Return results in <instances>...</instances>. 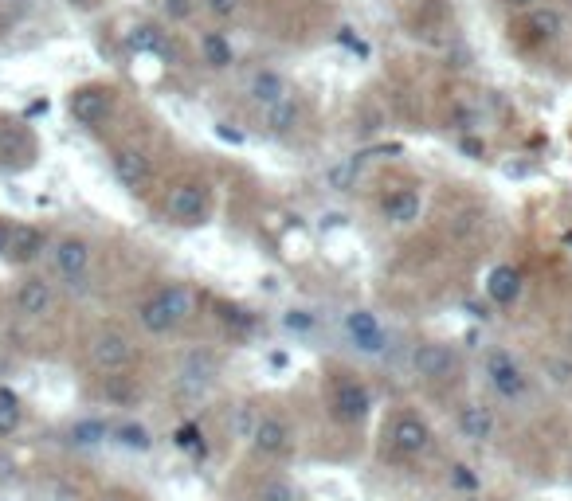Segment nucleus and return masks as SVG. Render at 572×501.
Segmentation results:
<instances>
[{"mask_svg":"<svg viewBox=\"0 0 572 501\" xmlns=\"http://www.w3.org/2000/svg\"><path fill=\"white\" fill-rule=\"evenodd\" d=\"M110 173L126 192L142 196L153 184V157L145 149H138V145H114L110 149Z\"/></svg>","mask_w":572,"mask_h":501,"instance_id":"9d476101","label":"nucleus"},{"mask_svg":"<svg viewBox=\"0 0 572 501\" xmlns=\"http://www.w3.org/2000/svg\"><path fill=\"white\" fill-rule=\"evenodd\" d=\"M525 32L533 36V40H561L565 36V16L557 12V8H533V12H525Z\"/></svg>","mask_w":572,"mask_h":501,"instance_id":"393cba45","label":"nucleus"},{"mask_svg":"<svg viewBox=\"0 0 572 501\" xmlns=\"http://www.w3.org/2000/svg\"><path fill=\"white\" fill-rule=\"evenodd\" d=\"M67 4H75V8H91L95 0H67Z\"/></svg>","mask_w":572,"mask_h":501,"instance_id":"a19ab883","label":"nucleus"},{"mask_svg":"<svg viewBox=\"0 0 572 501\" xmlns=\"http://www.w3.org/2000/svg\"><path fill=\"white\" fill-rule=\"evenodd\" d=\"M243 94L259 106V110H267V106H275V102H283V98H290V83H286L283 71H275V67H255L251 75H247V87H243Z\"/></svg>","mask_w":572,"mask_h":501,"instance_id":"a211bd4d","label":"nucleus"},{"mask_svg":"<svg viewBox=\"0 0 572 501\" xmlns=\"http://www.w3.org/2000/svg\"><path fill=\"white\" fill-rule=\"evenodd\" d=\"M384 443H388L392 458L416 462V458H428L435 451V431L420 411H396L384 423Z\"/></svg>","mask_w":572,"mask_h":501,"instance_id":"f03ea898","label":"nucleus"},{"mask_svg":"<svg viewBox=\"0 0 572 501\" xmlns=\"http://www.w3.org/2000/svg\"><path fill=\"white\" fill-rule=\"evenodd\" d=\"M12 314L20 321H48L55 314V282L28 271L12 286Z\"/></svg>","mask_w":572,"mask_h":501,"instance_id":"6e6552de","label":"nucleus"},{"mask_svg":"<svg viewBox=\"0 0 572 501\" xmlns=\"http://www.w3.org/2000/svg\"><path fill=\"white\" fill-rule=\"evenodd\" d=\"M98 501H126V498H122V494H102Z\"/></svg>","mask_w":572,"mask_h":501,"instance_id":"79ce46f5","label":"nucleus"},{"mask_svg":"<svg viewBox=\"0 0 572 501\" xmlns=\"http://www.w3.org/2000/svg\"><path fill=\"white\" fill-rule=\"evenodd\" d=\"M447 478H451V486H455L463 498H467V494H478V486H482L475 466H467V462H451V474H447Z\"/></svg>","mask_w":572,"mask_h":501,"instance_id":"473e14b6","label":"nucleus"},{"mask_svg":"<svg viewBox=\"0 0 572 501\" xmlns=\"http://www.w3.org/2000/svg\"><path fill=\"white\" fill-rule=\"evenodd\" d=\"M420 212H424V192H420L416 184H404V188L384 192V200H381L384 224H392V228H412V224L420 220Z\"/></svg>","mask_w":572,"mask_h":501,"instance_id":"4468645a","label":"nucleus"},{"mask_svg":"<svg viewBox=\"0 0 572 501\" xmlns=\"http://www.w3.org/2000/svg\"><path fill=\"white\" fill-rule=\"evenodd\" d=\"M134 314H138V325H142L149 337H169V333H177V329H173V321L165 318V310L153 302V294H145Z\"/></svg>","mask_w":572,"mask_h":501,"instance_id":"cd10ccee","label":"nucleus"},{"mask_svg":"<svg viewBox=\"0 0 572 501\" xmlns=\"http://www.w3.org/2000/svg\"><path fill=\"white\" fill-rule=\"evenodd\" d=\"M12 231H16V220H12V216H0V259H4V251H8Z\"/></svg>","mask_w":572,"mask_h":501,"instance_id":"4c0bfd02","label":"nucleus"},{"mask_svg":"<svg viewBox=\"0 0 572 501\" xmlns=\"http://www.w3.org/2000/svg\"><path fill=\"white\" fill-rule=\"evenodd\" d=\"M20 427H24V400L8 384H0V439H12Z\"/></svg>","mask_w":572,"mask_h":501,"instance_id":"a878e982","label":"nucleus"},{"mask_svg":"<svg viewBox=\"0 0 572 501\" xmlns=\"http://www.w3.org/2000/svg\"><path fill=\"white\" fill-rule=\"evenodd\" d=\"M95 263V243L87 235H59L48 247V267L63 286H83Z\"/></svg>","mask_w":572,"mask_h":501,"instance_id":"7ed1b4c3","label":"nucleus"},{"mask_svg":"<svg viewBox=\"0 0 572 501\" xmlns=\"http://www.w3.org/2000/svg\"><path fill=\"white\" fill-rule=\"evenodd\" d=\"M455 427H459V435H463L467 443L482 447V443H490V439L498 435V415H494V408H486V404H478V400H467V404L459 408V415H455Z\"/></svg>","mask_w":572,"mask_h":501,"instance_id":"f3484780","label":"nucleus"},{"mask_svg":"<svg viewBox=\"0 0 572 501\" xmlns=\"http://www.w3.org/2000/svg\"><path fill=\"white\" fill-rule=\"evenodd\" d=\"M247 447H251V455L259 458V462H279V458H286L294 451V431H290V423H286L279 411H263L255 419V431H251Z\"/></svg>","mask_w":572,"mask_h":501,"instance_id":"1a4fd4ad","label":"nucleus"},{"mask_svg":"<svg viewBox=\"0 0 572 501\" xmlns=\"http://www.w3.org/2000/svg\"><path fill=\"white\" fill-rule=\"evenodd\" d=\"M114 106H118V91L106 87V83H83V87H75V91L67 94V114L83 130L106 126L110 114H114Z\"/></svg>","mask_w":572,"mask_h":501,"instance_id":"423d86ee","label":"nucleus"},{"mask_svg":"<svg viewBox=\"0 0 572 501\" xmlns=\"http://www.w3.org/2000/svg\"><path fill=\"white\" fill-rule=\"evenodd\" d=\"M255 501H302V494H298V486H294L290 478L271 474V478H263V482L255 486Z\"/></svg>","mask_w":572,"mask_h":501,"instance_id":"c85d7f7f","label":"nucleus"},{"mask_svg":"<svg viewBox=\"0 0 572 501\" xmlns=\"http://www.w3.org/2000/svg\"><path fill=\"white\" fill-rule=\"evenodd\" d=\"M255 419H259V411L251 408V404H239L236 415H228V431L247 443V439H251V431H255Z\"/></svg>","mask_w":572,"mask_h":501,"instance_id":"2f4dec72","label":"nucleus"},{"mask_svg":"<svg viewBox=\"0 0 572 501\" xmlns=\"http://www.w3.org/2000/svg\"><path fill=\"white\" fill-rule=\"evenodd\" d=\"M165 4V16L173 20V24H185L192 16V0H161Z\"/></svg>","mask_w":572,"mask_h":501,"instance_id":"c9c22d12","label":"nucleus"},{"mask_svg":"<svg viewBox=\"0 0 572 501\" xmlns=\"http://www.w3.org/2000/svg\"><path fill=\"white\" fill-rule=\"evenodd\" d=\"M345 333H349V341H353L361 353H381L384 349L381 321L373 318L369 310H353V314H345Z\"/></svg>","mask_w":572,"mask_h":501,"instance_id":"aec40b11","label":"nucleus"},{"mask_svg":"<svg viewBox=\"0 0 572 501\" xmlns=\"http://www.w3.org/2000/svg\"><path fill=\"white\" fill-rule=\"evenodd\" d=\"M565 243H569V247H572V231H565Z\"/></svg>","mask_w":572,"mask_h":501,"instance_id":"c03bdc74","label":"nucleus"},{"mask_svg":"<svg viewBox=\"0 0 572 501\" xmlns=\"http://www.w3.org/2000/svg\"><path fill=\"white\" fill-rule=\"evenodd\" d=\"M110 443H118L122 451L145 455V451H153V431L145 423H138V419H122V423L110 427Z\"/></svg>","mask_w":572,"mask_h":501,"instance_id":"b1692460","label":"nucleus"},{"mask_svg":"<svg viewBox=\"0 0 572 501\" xmlns=\"http://www.w3.org/2000/svg\"><path fill=\"white\" fill-rule=\"evenodd\" d=\"M173 447L177 451H189L192 458H208V443H204V431L196 423H181L173 431Z\"/></svg>","mask_w":572,"mask_h":501,"instance_id":"7c9ffc66","label":"nucleus"},{"mask_svg":"<svg viewBox=\"0 0 572 501\" xmlns=\"http://www.w3.org/2000/svg\"><path fill=\"white\" fill-rule=\"evenodd\" d=\"M412 372L428 384H443L459 372V353L443 341H424V345L412 349Z\"/></svg>","mask_w":572,"mask_h":501,"instance_id":"f8f14e48","label":"nucleus"},{"mask_svg":"<svg viewBox=\"0 0 572 501\" xmlns=\"http://www.w3.org/2000/svg\"><path fill=\"white\" fill-rule=\"evenodd\" d=\"M161 212L177 228H200L212 216V188L200 177H181V181L169 184V192L161 200Z\"/></svg>","mask_w":572,"mask_h":501,"instance_id":"f257e3e1","label":"nucleus"},{"mask_svg":"<svg viewBox=\"0 0 572 501\" xmlns=\"http://www.w3.org/2000/svg\"><path fill=\"white\" fill-rule=\"evenodd\" d=\"M224 321H228V325H236V329H243V333L255 325V318H251L243 306H224Z\"/></svg>","mask_w":572,"mask_h":501,"instance_id":"e433bc0d","label":"nucleus"},{"mask_svg":"<svg viewBox=\"0 0 572 501\" xmlns=\"http://www.w3.org/2000/svg\"><path fill=\"white\" fill-rule=\"evenodd\" d=\"M87 361H91L98 372H106V376L126 372V368L134 365V341H130V333H122L118 325L95 329L91 341H87Z\"/></svg>","mask_w":572,"mask_h":501,"instance_id":"0eeeda50","label":"nucleus"},{"mask_svg":"<svg viewBox=\"0 0 572 501\" xmlns=\"http://www.w3.org/2000/svg\"><path fill=\"white\" fill-rule=\"evenodd\" d=\"M200 63L212 71H228L236 63V47L224 32H200Z\"/></svg>","mask_w":572,"mask_h":501,"instance_id":"5701e85b","label":"nucleus"},{"mask_svg":"<svg viewBox=\"0 0 572 501\" xmlns=\"http://www.w3.org/2000/svg\"><path fill=\"white\" fill-rule=\"evenodd\" d=\"M482 372H486L490 392H494L498 400H506V404H522L525 396H529V388H533V376H529L522 368V361H518L514 353H506V349H490L486 361H482Z\"/></svg>","mask_w":572,"mask_h":501,"instance_id":"39448f33","label":"nucleus"},{"mask_svg":"<svg viewBox=\"0 0 572 501\" xmlns=\"http://www.w3.org/2000/svg\"><path fill=\"white\" fill-rule=\"evenodd\" d=\"M216 376H220V361H216L208 349H200V353H189V357H185V365L177 372V388L196 400V396H204V392L216 384Z\"/></svg>","mask_w":572,"mask_h":501,"instance_id":"2eb2a0df","label":"nucleus"},{"mask_svg":"<svg viewBox=\"0 0 572 501\" xmlns=\"http://www.w3.org/2000/svg\"><path fill=\"white\" fill-rule=\"evenodd\" d=\"M40 161L36 130L24 118L0 114V173H28Z\"/></svg>","mask_w":572,"mask_h":501,"instance_id":"20e7f679","label":"nucleus"},{"mask_svg":"<svg viewBox=\"0 0 572 501\" xmlns=\"http://www.w3.org/2000/svg\"><path fill=\"white\" fill-rule=\"evenodd\" d=\"M502 4H506V8H510V12H533V8H541V4H545V0H502Z\"/></svg>","mask_w":572,"mask_h":501,"instance_id":"58836bf2","label":"nucleus"},{"mask_svg":"<svg viewBox=\"0 0 572 501\" xmlns=\"http://www.w3.org/2000/svg\"><path fill=\"white\" fill-rule=\"evenodd\" d=\"M126 47L134 55H165L169 51V32L161 24H153V20H142V24H134L126 32Z\"/></svg>","mask_w":572,"mask_h":501,"instance_id":"4be33fe9","label":"nucleus"},{"mask_svg":"<svg viewBox=\"0 0 572 501\" xmlns=\"http://www.w3.org/2000/svg\"><path fill=\"white\" fill-rule=\"evenodd\" d=\"M239 8H243V0H204V12L212 20H232Z\"/></svg>","mask_w":572,"mask_h":501,"instance_id":"72a5a7b5","label":"nucleus"},{"mask_svg":"<svg viewBox=\"0 0 572 501\" xmlns=\"http://www.w3.org/2000/svg\"><path fill=\"white\" fill-rule=\"evenodd\" d=\"M48 247H51V239L44 228H36V224H16L12 239H8V251H4V263L16 267V271H28L32 263H40V259L48 255Z\"/></svg>","mask_w":572,"mask_h":501,"instance_id":"ddd939ff","label":"nucleus"},{"mask_svg":"<svg viewBox=\"0 0 572 501\" xmlns=\"http://www.w3.org/2000/svg\"><path fill=\"white\" fill-rule=\"evenodd\" d=\"M110 439V423L106 419H79L67 427V443L71 447H102Z\"/></svg>","mask_w":572,"mask_h":501,"instance_id":"bb28decb","label":"nucleus"},{"mask_svg":"<svg viewBox=\"0 0 572 501\" xmlns=\"http://www.w3.org/2000/svg\"><path fill=\"white\" fill-rule=\"evenodd\" d=\"M459 501H486L482 494H467V498H459Z\"/></svg>","mask_w":572,"mask_h":501,"instance_id":"37998d69","label":"nucleus"},{"mask_svg":"<svg viewBox=\"0 0 572 501\" xmlns=\"http://www.w3.org/2000/svg\"><path fill=\"white\" fill-rule=\"evenodd\" d=\"M259 122H263V130L275 137L290 134L298 122H302V98L298 94H290L283 102H275V106H267V110H259Z\"/></svg>","mask_w":572,"mask_h":501,"instance_id":"412c9836","label":"nucleus"},{"mask_svg":"<svg viewBox=\"0 0 572 501\" xmlns=\"http://www.w3.org/2000/svg\"><path fill=\"white\" fill-rule=\"evenodd\" d=\"M283 325L290 329V333H310V329H314V318H310L306 310H286Z\"/></svg>","mask_w":572,"mask_h":501,"instance_id":"f704fd0d","label":"nucleus"},{"mask_svg":"<svg viewBox=\"0 0 572 501\" xmlns=\"http://www.w3.org/2000/svg\"><path fill=\"white\" fill-rule=\"evenodd\" d=\"M541 376H545V384H553V388H572V357H561V353H553V357H545L541 361Z\"/></svg>","mask_w":572,"mask_h":501,"instance_id":"c756f323","label":"nucleus"},{"mask_svg":"<svg viewBox=\"0 0 572 501\" xmlns=\"http://www.w3.org/2000/svg\"><path fill=\"white\" fill-rule=\"evenodd\" d=\"M373 408V392H369V384L365 380H357V376H337L334 384H330V415H334L337 423H361L365 415Z\"/></svg>","mask_w":572,"mask_h":501,"instance_id":"9b49d317","label":"nucleus"},{"mask_svg":"<svg viewBox=\"0 0 572 501\" xmlns=\"http://www.w3.org/2000/svg\"><path fill=\"white\" fill-rule=\"evenodd\" d=\"M216 134L224 137V141H243V137H239L236 130H228V126H216Z\"/></svg>","mask_w":572,"mask_h":501,"instance_id":"ea45409f","label":"nucleus"},{"mask_svg":"<svg viewBox=\"0 0 572 501\" xmlns=\"http://www.w3.org/2000/svg\"><path fill=\"white\" fill-rule=\"evenodd\" d=\"M153 302L165 310V318L173 321V329H181L185 321L196 318V290L189 282H161L157 290H149Z\"/></svg>","mask_w":572,"mask_h":501,"instance_id":"dca6fc26","label":"nucleus"},{"mask_svg":"<svg viewBox=\"0 0 572 501\" xmlns=\"http://www.w3.org/2000/svg\"><path fill=\"white\" fill-rule=\"evenodd\" d=\"M522 271L518 267H510V263H502V267H494V271L486 274V298L494 302V306H514L518 298H522Z\"/></svg>","mask_w":572,"mask_h":501,"instance_id":"6ab92c4d","label":"nucleus"}]
</instances>
